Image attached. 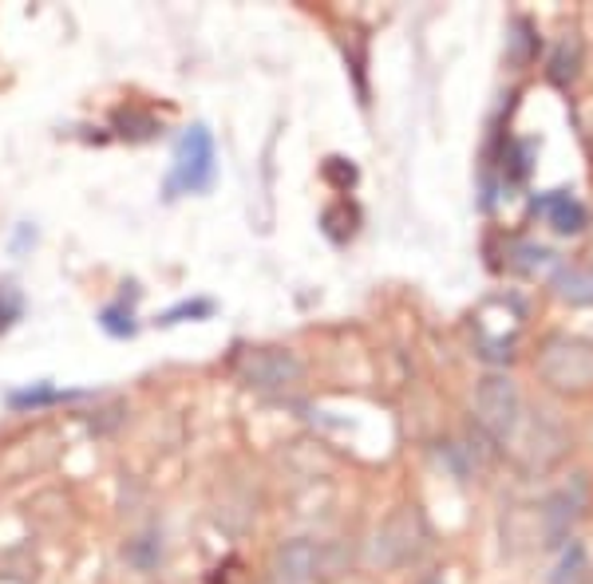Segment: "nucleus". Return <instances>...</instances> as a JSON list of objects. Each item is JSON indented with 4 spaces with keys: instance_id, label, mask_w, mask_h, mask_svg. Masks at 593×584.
<instances>
[{
    "instance_id": "obj_13",
    "label": "nucleus",
    "mask_w": 593,
    "mask_h": 584,
    "mask_svg": "<svg viewBox=\"0 0 593 584\" xmlns=\"http://www.w3.org/2000/svg\"><path fill=\"white\" fill-rule=\"evenodd\" d=\"M135 300H127V293L119 300H111V305L99 312V329H104L107 336H115V339L135 336V332H139V324H135Z\"/></svg>"
},
{
    "instance_id": "obj_21",
    "label": "nucleus",
    "mask_w": 593,
    "mask_h": 584,
    "mask_svg": "<svg viewBox=\"0 0 593 584\" xmlns=\"http://www.w3.org/2000/svg\"><path fill=\"white\" fill-rule=\"evenodd\" d=\"M427 584H443V581H427Z\"/></svg>"
},
{
    "instance_id": "obj_5",
    "label": "nucleus",
    "mask_w": 593,
    "mask_h": 584,
    "mask_svg": "<svg viewBox=\"0 0 593 584\" xmlns=\"http://www.w3.org/2000/svg\"><path fill=\"white\" fill-rule=\"evenodd\" d=\"M238 371L258 391H285L301 380V359L289 348H250L238 359Z\"/></svg>"
},
{
    "instance_id": "obj_10",
    "label": "nucleus",
    "mask_w": 593,
    "mask_h": 584,
    "mask_svg": "<svg viewBox=\"0 0 593 584\" xmlns=\"http://www.w3.org/2000/svg\"><path fill=\"white\" fill-rule=\"evenodd\" d=\"M317 573V545L312 541H289L277 553V576L285 584H305Z\"/></svg>"
},
{
    "instance_id": "obj_18",
    "label": "nucleus",
    "mask_w": 593,
    "mask_h": 584,
    "mask_svg": "<svg viewBox=\"0 0 593 584\" xmlns=\"http://www.w3.org/2000/svg\"><path fill=\"white\" fill-rule=\"evenodd\" d=\"M324 178H329L336 190H348V186L356 182V166L344 163V158H329V163H324Z\"/></svg>"
},
{
    "instance_id": "obj_11",
    "label": "nucleus",
    "mask_w": 593,
    "mask_h": 584,
    "mask_svg": "<svg viewBox=\"0 0 593 584\" xmlns=\"http://www.w3.org/2000/svg\"><path fill=\"white\" fill-rule=\"evenodd\" d=\"M87 391H63V388H52V383H32L24 391H9L4 403L12 410H40V407H56V403H68V400H84Z\"/></svg>"
},
{
    "instance_id": "obj_7",
    "label": "nucleus",
    "mask_w": 593,
    "mask_h": 584,
    "mask_svg": "<svg viewBox=\"0 0 593 584\" xmlns=\"http://www.w3.org/2000/svg\"><path fill=\"white\" fill-rule=\"evenodd\" d=\"M510 442H522L519 451L531 462H538V466H546V462H554L566 451V431L546 415V410H538V419H526V415H522V427L514 431Z\"/></svg>"
},
{
    "instance_id": "obj_3",
    "label": "nucleus",
    "mask_w": 593,
    "mask_h": 584,
    "mask_svg": "<svg viewBox=\"0 0 593 584\" xmlns=\"http://www.w3.org/2000/svg\"><path fill=\"white\" fill-rule=\"evenodd\" d=\"M475 419L495 442H510L522 427V395L510 376H487L475 388Z\"/></svg>"
},
{
    "instance_id": "obj_20",
    "label": "nucleus",
    "mask_w": 593,
    "mask_h": 584,
    "mask_svg": "<svg viewBox=\"0 0 593 584\" xmlns=\"http://www.w3.org/2000/svg\"><path fill=\"white\" fill-rule=\"evenodd\" d=\"M40 241V234H36V226H28V222H21V226L12 229V237H9V253L12 257H24L32 246Z\"/></svg>"
},
{
    "instance_id": "obj_2",
    "label": "nucleus",
    "mask_w": 593,
    "mask_h": 584,
    "mask_svg": "<svg viewBox=\"0 0 593 584\" xmlns=\"http://www.w3.org/2000/svg\"><path fill=\"white\" fill-rule=\"evenodd\" d=\"M538 376L554 391H590L593 388V339L573 332H554L538 348Z\"/></svg>"
},
{
    "instance_id": "obj_15",
    "label": "nucleus",
    "mask_w": 593,
    "mask_h": 584,
    "mask_svg": "<svg viewBox=\"0 0 593 584\" xmlns=\"http://www.w3.org/2000/svg\"><path fill=\"white\" fill-rule=\"evenodd\" d=\"M590 581V557H585L582 545H570L562 553V561H558V569H554L550 584H585Z\"/></svg>"
},
{
    "instance_id": "obj_1",
    "label": "nucleus",
    "mask_w": 593,
    "mask_h": 584,
    "mask_svg": "<svg viewBox=\"0 0 593 584\" xmlns=\"http://www.w3.org/2000/svg\"><path fill=\"white\" fill-rule=\"evenodd\" d=\"M214 178H218L214 134L202 123L187 127L175 143V158H170V175L163 182V194H167V202H175L182 194H206L210 186H214Z\"/></svg>"
},
{
    "instance_id": "obj_17",
    "label": "nucleus",
    "mask_w": 593,
    "mask_h": 584,
    "mask_svg": "<svg viewBox=\"0 0 593 584\" xmlns=\"http://www.w3.org/2000/svg\"><path fill=\"white\" fill-rule=\"evenodd\" d=\"M21 317H24V297H21V288L0 285V332H9Z\"/></svg>"
},
{
    "instance_id": "obj_14",
    "label": "nucleus",
    "mask_w": 593,
    "mask_h": 584,
    "mask_svg": "<svg viewBox=\"0 0 593 584\" xmlns=\"http://www.w3.org/2000/svg\"><path fill=\"white\" fill-rule=\"evenodd\" d=\"M210 317H214V300L194 297V300H178V305H170L167 312L155 320V324H163V329H175V324H187V320H210Z\"/></svg>"
},
{
    "instance_id": "obj_16",
    "label": "nucleus",
    "mask_w": 593,
    "mask_h": 584,
    "mask_svg": "<svg viewBox=\"0 0 593 584\" xmlns=\"http://www.w3.org/2000/svg\"><path fill=\"white\" fill-rule=\"evenodd\" d=\"M534 51H538V36H534L531 21H514V28L507 36V60L514 68H522V63L534 60Z\"/></svg>"
},
{
    "instance_id": "obj_19",
    "label": "nucleus",
    "mask_w": 593,
    "mask_h": 584,
    "mask_svg": "<svg viewBox=\"0 0 593 584\" xmlns=\"http://www.w3.org/2000/svg\"><path fill=\"white\" fill-rule=\"evenodd\" d=\"M119 127H135L131 131V139H151V134L158 131V123L151 119V115H139V111H119V119H115Z\"/></svg>"
},
{
    "instance_id": "obj_8",
    "label": "nucleus",
    "mask_w": 593,
    "mask_h": 584,
    "mask_svg": "<svg viewBox=\"0 0 593 584\" xmlns=\"http://www.w3.org/2000/svg\"><path fill=\"white\" fill-rule=\"evenodd\" d=\"M534 214H546L558 234H582L585 229V205L570 198L566 190H550V194L534 198Z\"/></svg>"
},
{
    "instance_id": "obj_6",
    "label": "nucleus",
    "mask_w": 593,
    "mask_h": 584,
    "mask_svg": "<svg viewBox=\"0 0 593 584\" xmlns=\"http://www.w3.org/2000/svg\"><path fill=\"white\" fill-rule=\"evenodd\" d=\"M582 505H585V486L573 482V486H562V490H554L542 505V537L546 545H562L570 541V529L573 522L582 517Z\"/></svg>"
},
{
    "instance_id": "obj_12",
    "label": "nucleus",
    "mask_w": 593,
    "mask_h": 584,
    "mask_svg": "<svg viewBox=\"0 0 593 584\" xmlns=\"http://www.w3.org/2000/svg\"><path fill=\"white\" fill-rule=\"evenodd\" d=\"M554 293L570 305H593V273L578 265H562L554 273Z\"/></svg>"
},
{
    "instance_id": "obj_9",
    "label": "nucleus",
    "mask_w": 593,
    "mask_h": 584,
    "mask_svg": "<svg viewBox=\"0 0 593 584\" xmlns=\"http://www.w3.org/2000/svg\"><path fill=\"white\" fill-rule=\"evenodd\" d=\"M546 75H550L554 87H570L578 75H582V36L570 32L554 44L550 60H546Z\"/></svg>"
},
{
    "instance_id": "obj_4",
    "label": "nucleus",
    "mask_w": 593,
    "mask_h": 584,
    "mask_svg": "<svg viewBox=\"0 0 593 584\" xmlns=\"http://www.w3.org/2000/svg\"><path fill=\"white\" fill-rule=\"evenodd\" d=\"M427 549V522L416 505L395 510L384 522V529L376 534V561L384 569H400V564L416 561Z\"/></svg>"
}]
</instances>
